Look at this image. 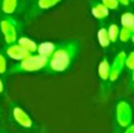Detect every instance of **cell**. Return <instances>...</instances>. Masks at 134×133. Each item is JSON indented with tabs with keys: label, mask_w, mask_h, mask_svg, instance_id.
Segmentation results:
<instances>
[{
	"label": "cell",
	"mask_w": 134,
	"mask_h": 133,
	"mask_svg": "<svg viewBox=\"0 0 134 133\" xmlns=\"http://www.w3.org/2000/svg\"><path fill=\"white\" fill-rule=\"evenodd\" d=\"M80 46L81 44L79 39H69L56 45L55 51L49 57L46 68L44 69L45 73H63L69 69L75 58L79 56Z\"/></svg>",
	"instance_id": "cell-1"
},
{
	"label": "cell",
	"mask_w": 134,
	"mask_h": 133,
	"mask_svg": "<svg viewBox=\"0 0 134 133\" xmlns=\"http://www.w3.org/2000/svg\"><path fill=\"white\" fill-rule=\"evenodd\" d=\"M48 57H44L38 54H31L24 60L14 63L10 68V74H20V73H33V71H41L46 68Z\"/></svg>",
	"instance_id": "cell-2"
},
{
	"label": "cell",
	"mask_w": 134,
	"mask_h": 133,
	"mask_svg": "<svg viewBox=\"0 0 134 133\" xmlns=\"http://www.w3.org/2000/svg\"><path fill=\"white\" fill-rule=\"evenodd\" d=\"M0 30L3 32L5 42L7 43L8 45L13 44L17 42L18 39V23L17 20L12 17H5L1 19L0 22Z\"/></svg>",
	"instance_id": "cell-3"
},
{
	"label": "cell",
	"mask_w": 134,
	"mask_h": 133,
	"mask_svg": "<svg viewBox=\"0 0 134 133\" xmlns=\"http://www.w3.org/2000/svg\"><path fill=\"white\" fill-rule=\"evenodd\" d=\"M116 121L119 126L126 128L132 124V107L127 101L121 100L116 105Z\"/></svg>",
	"instance_id": "cell-4"
},
{
	"label": "cell",
	"mask_w": 134,
	"mask_h": 133,
	"mask_svg": "<svg viewBox=\"0 0 134 133\" xmlns=\"http://www.w3.org/2000/svg\"><path fill=\"white\" fill-rule=\"evenodd\" d=\"M126 52L125 51H120L115 58H114L113 63L110 64V75H109V81L114 82L119 78L120 74L122 73L125 68V60H126Z\"/></svg>",
	"instance_id": "cell-5"
},
{
	"label": "cell",
	"mask_w": 134,
	"mask_h": 133,
	"mask_svg": "<svg viewBox=\"0 0 134 133\" xmlns=\"http://www.w3.org/2000/svg\"><path fill=\"white\" fill-rule=\"evenodd\" d=\"M12 114H13L14 120L17 121V124H19L21 127L31 128L33 126V121H32V119H31V116L26 113L23 108L14 107V108H13Z\"/></svg>",
	"instance_id": "cell-6"
},
{
	"label": "cell",
	"mask_w": 134,
	"mask_h": 133,
	"mask_svg": "<svg viewBox=\"0 0 134 133\" xmlns=\"http://www.w3.org/2000/svg\"><path fill=\"white\" fill-rule=\"evenodd\" d=\"M5 51H6V55H7L8 57L14 60V61H17V62L24 60V58L27 57L29 55H31V54H29L26 50H24V49L21 48L19 44H17V43L10 44V45L6 48Z\"/></svg>",
	"instance_id": "cell-7"
},
{
	"label": "cell",
	"mask_w": 134,
	"mask_h": 133,
	"mask_svg": "<svg viewBox=\"0 0 134 133\" xmlns=\"http://www.w3.org/2000/svg\"><path fill=\"white\" fill-rule=\"evenodd\" d=\"M17 44H19V45H20L24 50L27 51L29 54H36V52H37L38 45L36 44L35 40H32L31 38H29V37H25V36L18 37Z\"/></svg>",
	"instance_id": "cell-8"
},
{
	"label": "cell",
	"mask_w": 134,
	"mask_h": 133,
	"mask_svg": "<svg viewBox=\"0 0 134 133\" xmlns=\"http://www.w3.org/2000/svg\"><path fill=\"white\" fill-rule=\"evenodd\" d=\"M97 73L102 81H109V75H110V64H109L108 60L103 58L100 62L99 68H97Z\"/></svg>",
	"instance_id": "cell-9"
},
{
	"label": "cell",
	"mask_w": 134,
	"mask_h": 133,
	"mask_svg": "<svg viewBox=\"0 0 134 133\" xmlns=\"http://www.w3.org/2000/svg\"><path fill=\"white\" fill-rule=\"evenodd\" d=\"M56 49V45L53 44V43L51 42H44V43H41L39 45H38L37 48V52L38 55H42L44 56V57H50L51 55H52V52L55 51Z\"/></svg>",
	"instance_id": "cell-10"
},
{
	"label": "cell",
	"mask_w": 134,
	"mask_h": 133,
	"mask_svg": "<svg viewBox=\"0 0 134 133\" xmlns=\"http://www.w3.org/2000/svg\"><path fill=\"white\" fill-rule=\"evenodd\" d=\"M91 14L96 18V19L102 20L109 15V10L106 7V6H103L101 3H100V4H96V5H94L93 7H91Z\"/></svg>",
	"instance_id": "cell-11"
},
{
	"label": "cell",
	"mask_w": 134,
	"mask_h": 133,
	"mask_svg": "<svg viewBox=\"0 0 134 133\" xmlns=\"http://www.w3.org/2000/svg\"><path fill=\"white\" fill-rule=\"evenodd\" d=\"M97 42L99 44L102 46V48H108L109 44H110V40H109L108 37V31H107L106 28H100L99 31H97Z\"/></svg>",
	"instance_id": "cell-12"
},
{
	"label": "cell",
	"mask_w": 134,
	"mask_h": 133,
	"mask_svg": "<svg viewBox=\"0 0 134 133\" xmlns=\"http://www.w3.org/2000/svg\"><path fill=\"white\" fill-rule=\"evenodd\" d=\"M121 25L122 28H126L134 32V14L131 12H126L121 15Z\"/></svg>",
	"instance_id": "cell-13"
},
{
	"label": "cell",
	"mask_w": 134,
	"mask_h": 133,
	"mask_svg": "<svg viewBox=\"0 0 134 133\" xmlns=\"http://www.w3.org/2000/svg\"><path fill=\"white\" fill-rule=\"evenodd\" d=\"M18 6V0H3L1 4V10L5 14L11 15L12 13L15 12Z\"/></svg>",
	"instance_id": "cell-14"
},
{
	"label": "cell",
	"mask_w": 134,
	"mask_h": 133,
	"mask_svg": "<svg viewBox=\"0 0 134 133\" xmlns=\"http://www.w3.org/2000/svg\"><path fill=\"white\" fill-rule=\"evenodd\" d=\"M108 31V37L110 43H115L118 39H119V32H120V29L116 24H110L107 29Z\"/></svg>",
	"instance_id": "cell-15"
},
{
	"label": "cell",
	"mask_w": 134,
	"mask_h": 133,
	"mask_svg": "<svg viewBox=\"0 0 134 133\" xmlns=\"http://www.w3.org/2000/svg\"><path fill=\"white\" fill-rule=\"evenodd\" d=\"M62 0H38L37 6L39 10H49V8L56 6Z\"/></svg>",
	"instance_id": "cell-16"
},
{
	"label": "cell",
	"mask_w": 134,
	"mask_h": 133,
	"mask_svg": "<svg viewBox=\"0 0 134 133\" xmlns=\"http://www.w3.org/2000/svg\"><path fill=\"white\" fill-rule=\"evenodd\" d=\"M132 35H133V32H132L131 30H128V29H126V28H121L120 29V32H119L120 42H122V43L128 42L132 38Z\"/></svg>",
	"instance_id": "cell-17"
},
{
	"label": "cell",
	"mask_w": 134,
	"mask_h": 133,
	"mask_svg": "<svg viewBox=\"0 0 134 133\" xmlns=\"http://www.w3.org/2000/svg\"><path fill=\"white\" fill-rule=\"evenodd\" d=\"M101 4L106 6L108 10H116L120 5L118 0H101Z\"/></svg>",
	"instance_id": "cell-18"
},
{
	"label": "cell",
	"mask_w": 134,
	"mask_h": 133,
	"mask_svg": "<svg viewBox=\"0 0 134 133\" xmlns=\"http://www.w3.org/2000/svg\"><path fill=\"white\" fill-rule=\"evenodd\" d=\"M125 67H127L129 70H134V51H132L129 55L126 56V60H125Z\"/></svg>",
	"instance_id": "cell-19"
},
{
	"label": "cell",
	"mask_w": 134,
	"mask_h": 133,
	"mask_svg": "<svg viewBox=\"0 0 134 133\" xmlns=\"http://www.w3.org/2000/svg\"><path fill=\"white\" fill-rule=\"evenodd\" d=\"M7 73V61L5 56L0 52V75H5Z\"/></svg>",
	"instance_id": "cell-20"
},
{
	"label": "cell",
	"mask_w": 134,
	"mask_h": 133,
	"mask_svg": "<svg viewBox=\"0 0 134 133\" xmlns=\"http://www.w3.org/2000/svg\"><path fill=\"white\" fill-rule=\"evenodd\" d=\"M125 133H134V124H131L129 126H127Z\"/></svg>",
	"instance_id": "cell-21"
},
{
	"label": "cell",
	"mask_w": 134,
	"mask_h": 133,
	"mask_svg": "<svg viewBox=\"0 0 134 133\" xmlns=\"http://www.w3.org/2000/svg\"><path fill=\"white\" fill-rule=\"evenodd\" d=\"M118 1H119V4H122L125 6H127L129 4V0H118Z\"/></svg>",
	"instance_id": "cell-22"
},
{
	"label": "cell",
	"mask_w": 134,
	"mask_h": 133,
	"mask_svg": "<svg viewBox=\"0 0 134 133\" xmlns=\"http://www.w3.org/2000/svg\"><path fill=\"white\" fill-rule=\"evenodd\" d=\"M3 93H4V82L0 78V94H3Z\"/></svg>",
	"instance_id": "cell-23"
},
{
	"label": "cell",
	"mask_w": 134,
	"mask_h": 133,
	"mask_svg": "<svg viewBox=\"0 0 134 133\" xmlns=\"http://www.w3.org/2000/svg\"><path fill=\"white\" fill-rule=\"evenodd\" d=\"M132 71H133V73H132V81L134 82V70H132Z\"/></svg>",
	"instance_id": "cell-24"
},
{
	"label": "cell",
	"mask_w": 134,
	"mask_h": 133,
	"mask_svg": "<svg viewBox=\"0 0 134 133\" xmlns=\"http://www.w3.org/2000/svg\"><path fill=\"white\" fill-rule=\"evenodd\" d=\"M131 40H132V42L134 43V32H133V35H132V38H131Z\"/></svg>",
	"instance_id": "cell-25"
},
{
	"label": "cell",
	"mask_w": 134,
	"mask_h": 133,
	"mask_svg": "<svg viewBox=\"0 0 134 133\" xmlns=\"http://www.w3.org/2000/svg\"><path fill=\"white\" fill-rule=\"evenodd\" d=\"M129 1H134V0H129Z\"/></svg>",
	"instance_id": "cell-26"
}]
</instances>
